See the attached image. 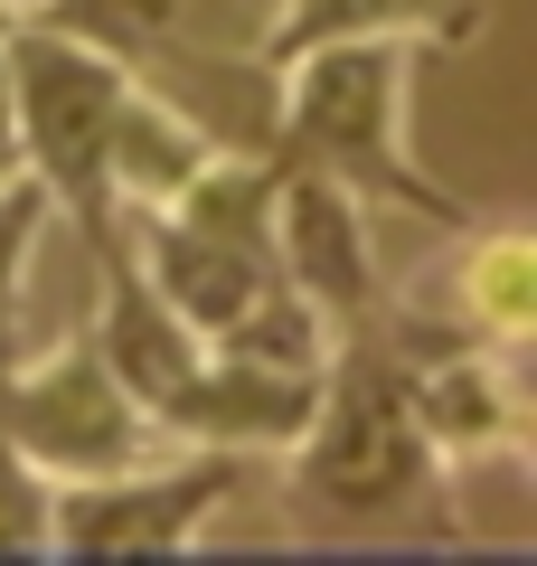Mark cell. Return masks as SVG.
<instances>
[{
  "label": "cell",
  "instance_id": "obj_1",
  "mask_svg": "<svg viewBox=\"0 0 537 566\" xmlns=\"http://www.w3.org/2000/svg\"><path fill=\"white\" fill-rule=\"evenodd\" d=\"M283 472H293L302 510H330V520L387 528V538H424V547H472V528L443 510V453L424 444L415 406H406V368L397 340L378 322L349 331L320 368L312 424L283 444Z\"/></svg>",
  "mask_w": 537,
  "mask_h": 566
},
{
  "label": "cell",
  "instance_id": "obj_2",
  "mask_svg": "<svg viewBox=\"0 0 537 566\" xmlns=\"http://www.w3.org/2000/svg\"><path fill=\"white\" fill-rule=\"evenodd\" d=\"M415 57H424L415 39H312L293 57H274V133H264V151L358 189L368 208H406V218L462 237L481 218V199L443 189L406 142Z\"/></svg>",
  "mask_w": 537,
  "mask_h": 566
},
{
  "label": "cell",
  "instance_id": "obj_3",
  "mask_svg": "<svg viewBox=\"0 0 537 566\" xmlns=\"http://www.w3.org/2000/svg\"><path fill=\"white\" fill-rule=\"evenodd\" d=\"M0 39H10V85H20V170L85 237L123 227L104 161H114V123H123V95H133V66L85 48V39L29 29V20L0 29Z\"/></svg>",
  "mask_w": 537,
  "mask_h": 566
},
{
  "label": "cell",
  "instance_id": "obj_4",
  "mask_svg": "<svg viewBox=\"0 0 537 566\" xmlns=\"http://www.w3.org/2000/svg\"><path fill=\"white\" fill-rule=\"evenodd\" d=\"M245 453H199L160 444L151 463L95 472V482H57L48 501V557L57 566H123V557H189L218 528V510L236 501Z\"/></svg>",
  "mask_w": 537,
  "mask_h": 566
},
{
  "label": "cell",
  "instance_id": "obj_5",
  "mask_svg": "<svg viewBox=\"0 0 537 566\" xmlns=\"http://www.w3.org/2000/svg\"><path fill=\"white\" fill-rule=\"evenodd\" d=\"M0 434L48 482H95V472H123V463H151L160 453L151 406L114 378L95 331H66L57 349H20L0 368Z\"/></svg>",
  "mask_w": 537,
  "mask_h": 566
},
{
  "label": "cell",
  "instance_id": "obj_6",
  "mask_svg": "<svg viewBox=\"0 0 537 566\" xmlns=\"http://www.w3.org/2000/svg\"><path fill=\"white\" fill-rule=\"evenodd\" d=\"M378 331L397 340L406 368V406H415L424 444L443 453V472H481V463H528V387H518V349L462 340V331L424 322L415 303H378Z\"/></svg>",
  "mask_w": 537,
  "mask_h": 566
},
{
  "label": "cell",
  "instance_id": "obj_7",
  "mask_svg": "<svg viewBox=\"0 0 537 566\" xmlns=\"http://www.w3.org/2000/svg\"><path fill=\"white\" fill-rule=\"evenodd\" d=\"M378 208L358 189L320 180V170H293L283 161V189H274V274L293 283L302 303L349 340V331L378 322L387 303V274H378Z\"/></svg>",
  "mask_w": 537,
  "mask_h": 566
},
{
  "label": "cell",
  "instance_id": "obj_8",
  "mask_svg": "<svg viewBox=\"0 0 537 566\" xmlns=\"http://www.w3.org/2000/svg\"><path fill=\"white\" fill-rule=\"evenodd\" d=\"M320 397V368H274V359H245V349H208L189 368L170 406H160V444H199V453H283L312 424Z\"/></svg>",
  "mask_w": 537,
  "mask_h": 566
},
{
  "label": "cell",
  "instance_id": "obj_9",
  "mask_svg": "<svg viewBox=\"0 0 537 566\" xmlns=\"http://www.w3.org/2000/svg\"><path fill=\"white\" fill-rule=\"evenodd\" d=\"M85 255H95V283H104V293H95V322H85V331H95V349L114 359V378L160 416V406L189 387V368L208 359V340L151 293V274H141V255H133V237H123V227L85 237Z\"/></svg>",
  "mask_w": 537,
  "mask_h": 566
},
{
  "label": "cell",
  "instance_id": "obj_10",
  "mask_svg": "<svg viewBox=\"0 0 537 566\" xmlns=\"http://www.w3.org/2000/svg\"><path fill=\"white\" fill-rule=\"evenodd\" d=\"M424 322L462 331L491 349H528L537 340V237L509 218H472L453 245V264L434 274V293H415Z\"/></svg>",
  "mask_w": 537,
  "mask_h": 566
},
{
  "label": "cell",
  "instance_id": "obj_11",
  "mask_svg": "<svg viewBox=\"0 0 537 566\" xmlns=\"http://www.w3.org/2000/svg\"><path fill=\"white\" fill-rule=\"evenodd\" d=\"M481 29H491V0H274L255 57L274 66L312 39H415L424 57H443V48H472Z\"/></svg>",
  "mask_w": 537,
  "mask_h": 566
},
{
  "label": "cell",
  "instance_id": "obj_12",
  "mask_svg": "<svg viewBox=\"0 0 537 566\" xmlns=\"http://www.w3.org/2000/svg\"><path fill=\"white\" fill-rule=\"evenodd\" d=\"M208 151H218V133H208L189 104H170L160 85H141V76H133V95H123V123H114V161H104V180H114V208H123V218H141V208H170Z\"/></svg>",
  "mask_w": 537,
  "mask_h": 566
},
{
  "label": "cell",
  "instance_id": "obj_13",
  "mask_svg": "<svg viewBox=\"0 0 537 566\" xmlns=\"http://www.w3.org/2000/svg\"><path fill=\"white\" fill-rule=\"evenodd\" d=\"M29 29L85 39V48H104V57H123L133 76H160V66L189 48V0H39Z\"/></svg>",
  "mask_w": 537,
  "mask_h": 566
},
{
  "label": "cell",
  "instance_id": "obj_14",
  "mask_svg": "<svg viewBox=\"0 0 537 566\" xmlns=\"http://www.w3.org/2000/svg\"><path fill=\"white\" fill-rule=\"evenodd\" d=\"M48 218H57V208H48V189L29 180H0V368L20 359V283H29V264H39V237H48Z\"/></svg>",
  "mask_w": 537,
  "mask_h": 566
},
{
  "label": "cell",
  "instance_id": "obj_15",
  "mask_svg": "<svg viewBox=\"0 0 537 566\" xmlns=\"http://www.w3.org/2000/svg\"><path fill=\"white\" fill-rule=\"evenodd\" d=\"M48 501L57 482L0 434V566H48Z\"/></svg>",
  "mask_w": 537,
  "mask_h": 566
},
{
  "label": "cell",
  "instance_id": "obj_16",
  "mask_svg": "<svg viewBox=\"0 0 537 566\" xmlns=\"http://www.w3.org/2000/svg\"><path fill=\"white\" fill-rule=\"evenodd\" d=\"M0 180H20V85H10V39H0Z\"/></svg>",
  "mask_w": 537,
  "mask_h": 566
},
{
  "label": "cell",
  "instance_id": "obj_17",
  "mask_svg": "<svg viewBox=\"0 0 537 566\" xmlns=\"http://www.w3.org/2000/svg\"><path fill=\"white\" fill-rule=\"evenodd\" d=\"M20 20H39V0H0V29H20Z\"/></svg>",
  "mask_w": 537,
  "mask_h": 566
}]
</instances>
